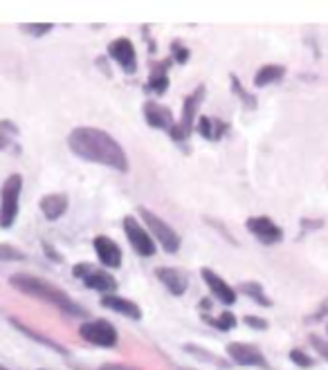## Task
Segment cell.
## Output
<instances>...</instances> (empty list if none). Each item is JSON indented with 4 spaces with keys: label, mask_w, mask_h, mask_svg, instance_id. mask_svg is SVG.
<instances>
[{
    "label": "cell",
    "mask_w": 328,
    "mask_h": 370,
    "mask_svg": "<svg viewBox=\"0 0 328 370\" xmlns=\"http://www.w3.org/2000/svg\"><path fill=\"white\" fill-rule=\"evenodd\" d=\"M68 146L77 157H81L86 162L108 166L113 170H120V173L128 170V157L124 146L101 128L95 126L72 128L68 135Z\"/></svg>",
    "instance_id": "obj_1"
},
{
    "label": "cell",
    "mask_w": 328,
    "mask_h": 370,
    "mask_svg": "<svg viewBox=\"0 0 328 370\" xmlns=\"http://www.w3.org/2000/svg\"><path fill=\"white\" fill-rule=\"evenodd\" d=\"M9 285L18 289L21 294H28L32 299H38V301H45L50 306H55L57 310H61L63 314H70V316H86V310L79 306L77 301H72L68 296V292H63L61 287L52 285L43 279H38V276H32V274H14L9 279Z\"/></svg>",
    "instance_id": "obj_2"
},
{
    "label": "cell",
    "mask_w": 328,
    "mask_h": 370,
    "mask_svg": "<svg viewBox=\"0 0 328 370\" xmlns=\"http://www.w3.org/2000/svg\"><path fill=\"white\" fill-rule=\"evenodd\" d=\"M137 216L144 220V229L151 231V238L155 243H160V247L164 249L166 254H176L180 245H182V238L180 233L169 224L166 220H162L157 214L149 211L147 207H140L137 209Z\"/></svg>",
    "instance_id": "obj_3"
},
{
    "label": "cell",
    "mask_w": 328,
    "mask_h": 370,
    "mask_svg": "<svg viewBox=\"0 0 328 370\" xmlns=\"http://www.w3.org/2000/svg\"><path fill=\"white\" fill-rule=\"evenodd\" d=\"M205 95H207V88L198 86L191 92V95L185 97V103H182V115L176 122V126L171 128L169 137L176 139V141H185L191 135V130L196 126V119H198V110H200V105L205 101Z\"/></svg>",
    "instance_id": "obj_4"
},
{
    "label": "cell",
    "mask_w": 328,
    "mask_h": 370,
    "mask_svg": "<svg viewBox=\"0 0 328 370\" xmlns=\"http://www.w3.org/2000/svg\"><path fill=\"white\" fill-rule=\"evenodd\" d=\"M21 191H23V178L18 173L9 175L0 189V227L9 229L18 218V204H21Z\"/></svg>",
    "instance_id": "obj_5"
},
{
    "label": "cell",
    "mask_w": 328,
    "mask_h": 370,
    "mask_svg": "<svg viewBox=\"0 0 328 370\" xmlns=\"http://www.w3.org/2000/svg\"><path fill=\"white\" fill-rule=\"evenodd\" d=\"M79 335H81L84 341L93 343V346H99V348H115L117 343H120V335H117L115 325L106 319L86 321L79 328Z\"/></svg>",
    "instance_id": "obj_6"
},
{
    "label": "cell",
    "mask_w": 328,
    "mask_h": 370,
    "mask_svg": "<svg viewBox=\"0 0 328 370\" xmlns=\"http://www.w3.org/2000/svg\"><path fill=\"white\" fill-rule=\"evenodd\" d=\"M227 357H230V362L236 364V366L270 370V362L266 359V354L261 352L256 346H252V343H245V341L227 343Z\"/></svg>",
    "instance_id": "obj_7"
},
{
    "label": "cell",
    "mask_w": 328,
    "mask_h": 370,
    "mask_svg": "<svg viewBox=\"0 0 328 370\" xmlns=\"http://www.w3.org/2000/svg\"><path fill=\"white\" fill-rule=\"evenodd\" d=\"M124 233L137 256H142V258L155 256V241L151 238V233L144 229V224L137 222V218H133V216L124 218Z\"/></svg>",
    "instance_id": "obj_8"
},
{
    "label": "cell",
    "mask_w": 328,
    "mask_h": 370,
    "mask_svg": "<svg viewBox=\"0 0 328 370\" xmlns=\"http://www.w3.org/2000/svg\"><path fill=\"white\" fill-rule=\"evenodd\" d=\"M245 229L250 231L261 245H279L283 241V229L268 216H252L245 220Z\"/></svg>",
    "instance_id": "obj_9"
},
{
    "label": "cell",
    "mask_w": 328,
    "mask_h": 370,
    "mask_svg": "<svg viewBox=\"0 0 328 370\" xmlns=\"http://www.w3.org/2000/svg\"><path fill=\"white\" fill-rule=\"evenodd\" d=\"M108 57L120 65L126 74H133L137 70V54H135V45L130 38H115L108 45Z\"/></svg>",
    "instance_id": "obj_10"
},
{
    "label": "cell",
    "mask_w": 328,
    "mask_h": 370,
    "mask_svg": "<svg viewBox=\"0 0 328 370\" xmlns=\"http://www.w3.org/2000/svg\"><path fill=\"white\" fill-rule=\"evenodd\" d=\"M142 112H144V122H147V126H151L155 130H164L166 135L171 133V128L176 126L174 112L157 101H147L142 105Z\"/></svg>",
    "instance_id": "obj_11"
},
{
    "label": "cell",
    "mask_w": 328,
    "mask_h": 370,
    "mask_svg": "<svg viewBox=\"0 0 328 370\" xmlns=\"http://www.w3.org/2000/svg\"><path fill=\"white\" fill-rule=\"evenodd\" d=\"M93 247H95L97 258L101 260L103 267H111V270L122 267L124 252H122V247L113 241V238H108V236H97L95 241H93Z\"/></svg>",
    "instance_id": "obj_12"
},
{
    "label": "cell",
    "mask_w": 328,
    "mask_h": 370,
    "mask_svg": "<svg viewBox=\"0 0 328 370\" xmlns=\"http://www.w3.org/2000/svg\"><path fill=\"white\" fill-rule=\"evenodd\" d=\"M200 276H203L205 285L209 287V292H212V296H216L220 303H225V306H234L236 303V289L227 281H222L220 276L209 267H203Z\"/></svg>",
    "instance_id": "obj_13"
},
{
    "label": "cell",
    "mask_w": 328,
    "mask_h": 370,
    "mask_svg": "<svg viewBox=\"0 0 328 370\" xmlns=\"http://www.w3.org/2000/svg\"><path fill=\"white\" fill-rule=\"evenodd\" d=\"M155 276H157V281H160L174 296H182L189 289V279L180 267H166V265L157 267Z\"/></svg>",
    "instance_id": "obj_14"
},
{
    "label": "cell",
    "mask_w": 328,
    "mask_h": 370,
    "mask_svg": "<svg viewBox=\"0 0 328 370\" xmlns=\"http://www.w3.org/2000/svg\"><path fill=\"white\" fill-rule=\"evenodd\" d=\"M101 306L106 310H113L115 314H122L126 319L140 321L142 319V308L135 301H130L126 296H117V294H103L101 296Z\"/></svg>",
    "instance_id": "obj_15"
},
{
    "label": "cell",
    "mask_w": 328,
    "mask_h": 370,
    "mask_svg": "<svg viewBox=\"0 0 328 370\" xmlns=\"http://www.w3.org/2000/svg\"><path fill=\"white\" fill-rule=\"evenodd\" d=\"M84 285L88 289H95V292H101V294H115L117 292V281L115 276L106 270H90L84 279Z\"/></svg>",
    "instance_id": "obj_16"
},
{
    "label": "cell",
    "mask_w": 328,
    "mask_h": 370,
    "mask_svg": "<svg viewBox=\"0 0 328 370\" xmlns=\"http://www.w3.org/2000/svg\"><path fill=\"white\" fill-rule=\"evenodd\" d=\"M169 61H157L151 65V74H149V81L144 86V90L151 92V95H164L169 90Z\"/></svg>",
    "instance_id": "obj_17"
},
{
    "label": "cell",
    "mask_w": 328,
    "mask_h": 370,
    "mask_svg": "<svg viewBox=\"0 0 328 370\" xmlns=\"http://www.w3.org/2000/svg\"><path fill=\"white\" fill-rule=\"evenodd\" d=\"M196 130H198V135H203L205 139L209 141H218L222 135L230 130V124L222 122V119H216V117H198L196 119Z\"/></svg>",
    "instance_id": "obj_18"
},
{
    "label": "cell",
    "mask_w": 328,
    "mask_h": 370,
    "mask_svg": "<svg viewBox=\"0 0 328 370\" xmlns=\"http://www.w3.org/2000/svg\"><path fill=\"white\" fill-rule=\"evenodd\" d=\"M68 204H70V200L65 193H47L41 197V202H38V207H41L43 216L47 220H59L65 211H68Z\"/></svg>",
    "instance_id": "obj_19"
},
{
    "label": "cell",
    "mask_w": 328,
    "mask_h": 370,
    "mask_svg": "<svg viewBox=\"0 0 328 370\" xmlns=\"http://www.w3.org/2000/svg\"><path fill=\"white\" fill-rule=\"evenodd\" d=\"M285 76V68L283 65H277V63H266L261 65L254 74V88H266L270 83H277Z\"/></svg>",
    "instance_id": "obj_20"
},
{
    "label": "cell",
    "mask_w": 328,
    "mask_h": 370,
    "mask_svg": "<svg viewBox=\"0 0 328 370\" xmlns=\"http://www.w3.org/2000/svg\"><path fill=\"white\" fill-rule=\"evenodd\" d=\"M239 292L245 294V296H250V301L259 303L261 308H272V299H268L264 285H261L259 281H245V283H241Z\"/></svg>",
    "instance_id": "obj_21"
},
{
    "label": "cell",
    "mask_w": 328,
    "mask_h": 370,
    "mask_svg": "<svg viewBox=\"0 0 328 370\" xmlns=\"http://www.w3.org/2000/svg\"><path fill=\"white\" fill-rule=\"evenodd\" d=\"M200 319L207 323V325H212V328H216V330H220V333H230V330H234L236 328V316L232 314V312H222V314H218V316H209V314H200Z\"/></svg>",
    "instance_id": "obj_22"
},
{
    "label": "cell",
    "mask_w": 328,
    "mask_h": 370,
    "mask_svg": "<svg viewBox=\"0 0 328 370\" xmlns=\"http://www.w3.org/2000/svg\"><path fill=\"white\" fill-rule=\"evenodd\" d=\"M11 323H14V325H16V328L21 330V333H23V335H28L30 339H36L38 343H43V346H50L52 350H57V352H61V354H65V352H68V350H65L63 346H59V343H57V341H52V339H47V337H43V335H36V333H34V330H32V328H28V325H23L21 321H16V319H11Z\"/></svg>",
    "instance_id": "obj_23"
},
{
    "label": "cell",
    "mask_w": 328,
    "mask_h": 370,
    "mask_svg": "<svg viewBox=\"0 0 328 370\" xmlns=\"http://www.w3.org/2000/svg\"><path fill=\"white\" fill-rule=\"evenodd\" d=\"M185 350H187L191 357H196V359H200V362L216 364V366H220V368H230L227 362H222L220 357H216V354H212V352H207V348H198V346H193V343H187Z\"/></svg>",
    "instance_id": "obj_24"
},
{
    "label": "cell",
    "mask_w": 328,
    "mask_h": 370,
    "mask_svg": "<svg viewBox=\"0 0 328 370\" xmlns=\"http://www.w3.org/2000/svg\"><path fill=\"white\" fill-rule=\"evenodd\" d=\"M16 135H18V126L14 122H9V119H0V151L7 149Z\"/></svg>",
    "instance_id": "obj_25"
},
{
    "label": "cell",
    "mask_w": 328,
    "mask_h": 370,
    "mask_svg": "<svg viewBox=\"0 0 328 370\" xmlns=\"http://www.w3.org/2000/svg\"><path fill=\"white\" fill-rule=\"evenodd\" d=\"M230 79H232V92H234V95L245 103V108L254 110V108H256V99H254V95H250V92H247V90L241 86L239 76H236V74H230Z\"/></svg>",
    "instance_id": "obj_26"
},
{
    "label": "cell",
    "mask_w": 328,
    "mask_h": 370,
    "mask_svg": "<svg viewBox=\"0 0 328 370\" xmlns=\"http://www.w3.org/2000/svg\"><path fill=\"white\" fill-rule=\"evenodd\" d=\"M11 260H25V254L21 252V249L3 243L0 245V262H11Z\"/></svg>",
    "instance_id": "obj_27"
},
{
    "label": "cell",
    "mask_w": 328,
    "mask_h": 370,
    "mask_svg": "<svg viewBox=\"0 0 328 370\" xmlns=\"http://www.w3.org/2000/svg\"><path fill=\"white\" fill-rule=\"evenodd\" d=\"M290 362H295L299 368H312L315 366V359L306 352V350H301V348H293L290 350Z\"/></svg>",
    "instance_id": "obj_28"
},
{
    "label": "cell",
    "mask_w": 328,
    "mask_h": 370,
    "mask_svg": "<svg viewBox=\"0 0 328 370\" xmlns=\"http://www.w3.org/2000/svg\"><path fill=\"white\" fill-rule=\"evenodd\" d=\"M52 28H55V25H52V23H38V25H21V30H23L25 34L34 36V38H38V36H45L47 32H52Z\"/></svg>",
    "instance_id": "obj_29"
},
{
    "label": "cell",
    "mask_w": 328,
    "mask_h": 370,
    "mask_svg": "<svg viewBox=\"0 0 328 370\" xmlns=\"http://www.w3.org/2000/svg\"><path fill=\"white\" fill-rule=\"evenodd\" d=\"M171 54H174V61H176V63L185 65V63L189 61V57H191V52H189L187 45H182L180 41H174V45H171Z\"/></svg>",
    "instance_id": "obj_30"
},
{
    "label": "cell",
    "mask_w": 328,
    "mask_h": 370,
    "mask_svg": "<svg viewBox=\"0 0 328 370\" xmlns=\"http://www.w3.org/2000/svg\"><path fill=\"white\" fill-rule=\"evenodd\" d=\"M243 321H245V325H247V328L256 330V333H264V330H268V328H270L268 319H264V316H245Z\"/></svg>",
    "instance_id": "obj_31"
},
{
    "label": "cell",
    "mask_w": 328,
    "mask_h": 370,
    "mask_svg": "<svg viewBox=\"0 0 328 370\" xmlns=\"http://www.w3.org/2000/svg\"><path fill=\"white\" fill-rule=\"evenodd\" d=\"M310 343H312V348L317 350V354L322 357V359L328 362V341L317 337V335H310Z\"/></svg>",
    "instance_id": "obj_32"
},
{
    "label": "cell",
    "mask_w": 328,
    "mask_h": 370,
    "mask_svg": "<svg viewBox=\"0 0 328 370\" xmlns=\"http://www.w3.org/2000/svg\"><path fill=\"white\" fill-rule=\"evenodd\" d=\"M93 270V265H88V262H79V265L72 267V274H74V279H86V274Z\"/></svg>",
    "instance_id": "obj_33"
},
{
    "label": "cell",
    "mask_w": 328,
    "mask_h": 370,
    "mask_svg": "<svg viewBox=\"0 0 328 370\" xmlns=\"http://www.w3.org/2000/svg\"><path fill=\"white\" fill-rule=\"evenodd\" d=\"M326 314H328V301H324V303H322V308H319L317 312H315L312 316H308L306 323H317V321H322V319H324Z\"/></svg>",
    "instance_id": "obj_34"
},
{
    "label": "cell",
    "mask_w": 328,
    "mask_h": 370,
    "mask_svg": "<svg viewBox=\"0 0 328 370\" xmlns=\"http://www.w3.org/2000/svg\"><path fill=\"white\" fill-rule=\"evenodd\" d=\"M99 370H137V368H130V366H122V364H103Z\"/></svg>",
    "instance_id": "obj_35"
},
{
    "label": "cell",
    "mask_w": 328,
    "mask_h": 370,
    "mask_svg": "<svg viewBox=\"0 0 328 370\" xmlns=\"http://www.w3.org/2000/svg\"><path fill=\"white\" fill-rule=\"evenodd\" d=\"M43 249H45V254L50 256V258H55V262H63V258H61V254H57L55 249H52L47 243H43Z\"/></svg>",
    "instance_id": "obj_36"
},
{
    "label": "cell",
    "mask_w": 328,
    "mask_h": 370,
    "mask_svg": "<svg viewBox=\"0 0 328 370\" xmlns=\"http://www.w3.org/2000/svg\"><path fill=\"white\" fill-rule=\"evenodd\" d=\"M0 370H9V368H5V366H0Z\"/></svg>",
    "instance_id": "obj_37"
},
{
    "label": "cell",
    "mask_w": 328,
    "mask_h": 370,
    "mask_svg": "<svg viewBox=\"0 0 328 370\" xmlns=\"http://www.w3.org/2000/svg\"><path fill=\"white\" fill-rule=\"evenodd\" d=\"M180 370H193V368H180Z\"/></svg>",
    "instance_id": "obj_38"
},
{
    "label": "cell",
    "mask_w": 328,
    "mask_h": 370,
    "mask_svg": "<svg viewBox=\"0 0 328 370\" xmlns=\"http://www.w3.org/2000/svg\"><path fill=\"white\" fill-rule=\"evenodd\" d=\"M326 330H328V325H326Z\"/></svg>",
    "instance_id": "obj_39"
}]
</instances>
